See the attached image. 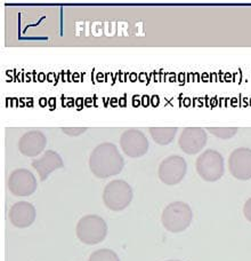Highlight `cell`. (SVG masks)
Segmentation results:
<instances>
[{
  "mask_svg": "<svg viewBox=\"0 0 251 261\" xmlns=\"http://www.w3.org/2000/svg\"><path fill=\"white\" fill-rule=\"evenodd\" d=\"M123 157L113 143H101L90 153V171L100 179H108L120 174L123 170Z\"/></svg>",
  "mask_w": 251,
  "mask_h": 261,
  "instance_id": "obj_1",
  "label": "cell"
},
{
  "mask_svg": "<svg viewBox=\"0 0 251 261\" xmlns=\"http://www.w3.org/2000/svg\"><path fill=\"white\" fill-rule=\"evenodd\" d=\"M192 218V210L187 203L174 202L164 210L161 222L167 230L176 234L186 230L191 226Z\"/></svg>",
  "mask_w": 251,
  "mask_h": 261,
  "instance_id": "obj_2",
  "label": "cell"
},
{
  "mask_svg": "<svg viewBox=\"0 0 251 261\" xmlns=\"http://www.w3.org/2000/svg\"><path fill=\"white\" fill-rule=\"evenodd\" d=\"M77 237L83 244L95 245L103 242L108 235V225L102 219L95 214L82 217L78 221L76 228Z\"/></svg>",
  "mask_w": 251,
  "mask_h": 261,
  "instance_id": "obj_3",
  "label": "cell"
},
{
  "mask_svg": "<svg viewBox=\"0 0 251 261\" xmlns=\"http://www.w3.org/2000/svg\"><path fill=\"white\" fill-rule=\"evenodd\" d=\"M134 197L133 188L123 180H113L105 186L103 202L111 211H122L128 207Z\"/></svg>",
  "mask_w": 251,
  "mask_h": 261,
  "instance_id": "obj_4",
  "label": "cell"
},
{
  "mask_svg": "<svg viewBox=\"0 0 251 261\" xmlns=\"http://www.w3.org/2000/svg\"><path fill=\"white\" fill-rule=\"evenodd\" d=\"M195 167H197L198 174L204 181L215 182L224 175V158L217 150L208 149L198 157Z\"/></svg>",
  "mask_w": 251,
  "mask_h": 261,
  "instance_id": "obj_5",
  "label": "cell"
},
{
  "mask_svg": "<svg viewBox=\"0 0 251 261\" xmlns=\"http://www.w3.org/2000/svg\"><path fill=\"white\" fill-rule=\"evenodd\" d=\"M187 172V164L183 157L169 156L161 162L159 166V179L165 185L175 186L182 181Z\"/></svg>",
  "mask_w": 251,
  "mask_h": 261,
  "instance_id": "obj_6",
  "label": "cell"
},
{
  "mask_svg": "<svg viewBox=\"0 0 251 261\" xmlns=\"http://www.w3.org/2000/svg\"><path fill=\"white\" fill-rule=\"evenodd\" d=\"M120 146L125 155L133 158H139L148 151V140L145 134L136 128H130L120 137Z\"/></svg>",
  "mask_w": 251,
  "mask_h": 261,
  "instance_id": "obj_7",
  "label": "cell"
},
{
  "mask_svg": "<svg viewBox=\"0 0 251 261\" xmlns=\"http://www.w3.org/2000/svg\"><path fill=\"white\" fill-rule=\"evenodd\" d=\"M37 180L32 172L26 169H17L13 171L8 179V189L18 197L31 196L37 190Z\"/></svg>",
  "mask_w": 251,
  "mask_h": 261,
  "instance_id": "obj_8",
  "label": "cell"
},
{
  "mask_svg": "<svg viewBox=\"0 0 251 261\" xmlns=\"http://www.w3.org/2000/svg\"><path fill=\"white\" fill-rule=\"evenodd\" d=\"M229 170L235 179L247 181L251 179V149L238 148L229 158Z\"/></svg>",
  "mask_w": 251,
  "mask_h": 261,
  "instance_id": "obj_9",
  "label": "cell"
},
{
  "mask_svg": "<svg viewBox=\"0 0 251 261\" xmlns=\"http://www.w3.org/2000/svg\"><path fill=\"white\" fill-rule=\"evenodd\" d=\"M208 137L206 130L201 127H186L180 134L178 144L187 155H195L206 147Z\"/></svg>",
  "mask_w": 251,
  "mask_h": 261,
  "instance_id": "obj_10",
  "label": "cell"
},
{
  "mask_svg": "<svg viewBox=\"0 0 251 261\" xmlns=\"http://www.w3.org/2000/svg\"><path fill=\"white\" fill-rule=\"evenodd\" d=\"M47 146V139L40 130H30L21 137L18 150L26 157H36L44 151Z\"/></svg>",
  "mask_w": 251,
  "mask_h": 261,
  "instance_id": "obj_11",
  "label": "cell"
},
{
  "mask_svg": "<svg viewBox=\"0 0 251 261\" xmlns=\"http://www.w3.org/2000/svg\"><path fill=\"white\" fill-rule=\"evenodd\" d=\"M9 221L16 228H27L36 220V208L29 202H17L8 213Z\"/></svg>",
  "mask_w": 251,
  "mask_h": 261,
  "instance_id": "obj_12",
  "label": "cell"
},
{
  "mask_svg": "<svg viewBox=\"0 0 251 261\" xmlns=\"http://www.w3.org/2000/svg\"><path fill=\"white\" fill-rule=\"evenodd\" d=\"M32 167L38 172L40 180L45 181L55 170L64 167V163L56 151L47 150L39 160L32 162Z\"/></svg>",
  "mask_w": 251,
  "mask_h": 261,
  "instance_id": "obj_13",
  "label": "cell"
},
{
  "mask_svg": "<svg viewBox=\"0 0 251 261\" xmlns=\"http://www.w3.org/2000/svg\"><path fill=\"white\" fill-rule=\"evenodd\" d=\"M148 130L154 142L160 146H167L173 142L177 133L176 127H151Z\"/></svg>",
  "mask_w": 251,
  "mask_h": 261,
  "instance_id": "obj_14",
  "label": "cell"
},
{
  "mask_svg": "<svg viewBox=\"0 0 251 261\" xmlns=\"http://www.w3.org/2000/svg\"><path fill=\"white\" fill-rule=\"evenodd\" d=\"M88 261H120L118 254L110 249H101L92 252Z\"/></svg>",
  "mask_w": 251,
  "mask_h": 261,
  "instance_id": "obj_15",
  "label": "cell"
},
{
  "mask_svg": "<svg viewBox=\"0 0 251 261\" xmlns=\"http://www.w3.org/2000/svg\"><path fill=\"white\" fill-rule=\"evenodd\" d=\"M208 130L212 135H215L216 138H219L223 140L232 139L235 137L236 133H238V128L236 127H209Z\"/></svg>",
  "mask_w": 251,
  "mask_h": 261,
  "instance_id": "obj_16",
  "label": "cell"
},
{
  "mask_svg": "<svg viewBox=\"0 0 251 261\" xmlns=\"http://www.w3.org/2000/svg\"><path fill=\"white\" fill-rule=\"evenodd\" d=\"M63 132L69 135V137H79V135H81L82 133H85L87 128L85 127H63L62 128Z\"/></svg>",
  "mask_w": 251,
  "mask_h": 261,
  "instance_id": "obj_17",
  "label": "cell"
},
{
  "mask_svg": "<svg viewBox=\"0 0 251 261\" xmlns=\"http://www.w3.org/2000/svg\"><path fill=\"white\" fill-rule=\"evenodd\" d=\"M243 214H244L245 219H247L249 222H251V198H249L244 204Z\"/></svg>",
  "mask_w": 251,
  "mask_h": 261,
  "instance_id": "obj_18",
  "label": "cell"
},
{
  "mask_svg": "<svg viewBox=\"0 0 251 261\" xmlns=\"http://www.w3.org/2000/svg\"><path fill=\"white\" fill-rule=\"evenodd\" d=\"M168 261H179V260H168Z\"/></svg>",
  "mask_w": 251,
  "mask_h": 261,
  "instance_id": "obj_19",
  "label": "cell"
}]
</instances>
